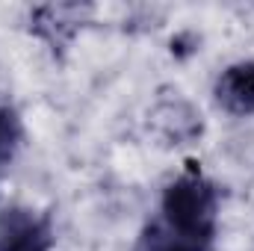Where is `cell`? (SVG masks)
<instances>
[{"instance_id": "cell-1", "label": "cell", "mask_w": 254, "mask_h": 251, "mask_svg": "<svg viewBox=\"0 0 254 251\" xmlns=\"http://www.w3.org/2000/svg\"><path fill=\"white\" fill-rule=\"evenodd\" d=\"M157 219L169 225L172 231L216 240V222H219V189L207 181L201 172H184L163 189L160 213Z\"/></svg>"}, {"instance_id": "cell-2", "label": "cell", "mask_w": 254, "mask_h": 251, "mask_svg": "<svg viewBox=\"0 0 254 251\" xmlns=\"http://www.w3.org/2000/svg\"><path fill=\"white\" fill-rule=\"evenodd\" d=\"M51 243L54 228L48 216L27 207L0 213V251H51Z\"/></svg>"}, {"instance_id": "cell-3", "label": "cell", "mask_w": 254, "mask_h": 251, "mask_svg": "<svg viewBox=\"0 0 254 251\" xmlns=\"http://www.w3.org/2000/svg\"><path fill=\"white\" fill-rule=\"evenodd\" d=\"M213 101L234 119L254 116V60L228 65L213 83Z\"/></svg>"}, {"instance_id": "cell-4", "label": "cell", "mask_w": 254, "mask_h": 251, "mask_svg": "<svg viewBox=\"0 0 254 251\" xmlns=\"http://www.w3.org/2000/svg\"><path fill=\"white\" fill-rule=\"evenodd\" d=\"M216 240H204V237H190V234H181V231H172L169 225H163L160 219H151L133 251H213Z\"/></svg>"}, {"instance_id": "cell-5", "label": "cell", "mask_w": 254, "mask_h": 251, "mask_svg": "<svg viewBox=\"0 0 254 251\" xmlns=\"http://www.w3.org/2000/svg\"><path fill=\"white\" fill-rule=\"evenodd\" d=\"M21 136H24V127L15 110L9 107H0V169L15 157L18 145H21Z\"/></svg>"}]
</instances>
